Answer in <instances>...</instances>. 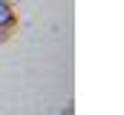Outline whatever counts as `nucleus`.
<instances>
[{"label": "nucleus", "instance_id": "nucleus-1", "mask_svg": "<svg viewBox=\"0 0 124 115\" xmlns=\"http://www.w3.org/2000/svg\"><path fill=\"white\" fill-rule=\"evenodd\" d=\"M0 3H3V0H0Z\"/></svg>", "mask_w": 124, "mask_h": 115}]
</instances>
